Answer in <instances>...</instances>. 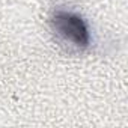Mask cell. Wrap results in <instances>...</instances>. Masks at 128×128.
<instances>
[{
    "instance_id": "cell-1",
    "label": "cell",
    "mask_w": 128,
    "mask_h": 128,
    "mask_svg": "<svg viewBox=\"0 0 128 128\" xmlns=\"http://www.w3.org/2000/svg\"><path fill=\"white\" fill-rule=\"evenodd\" d=\"M53 32L77 50H84L90 44V30L84 18L70 9H56L50 18Z\"/></svg>"
}]
</instances>
